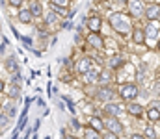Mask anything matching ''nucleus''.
<instances>
[{"instance_id": "1", "label": "nucleus", "mask_w": 160, "mask_h": 139, "mask_svg": "<svg viewBox=\"0 0 160 139\" xmlns=\"http://www.w3.org/2000/svg\"><path fill=\"white\" fill-rule=\"evenodd\" d=\"M108 19H110V24H112V28H114L118 34L127 35V34L132 30V22H130V19H128L127 15H123V13H112Z\"/></svg>"}, {"instance_id": "2", "label": "nucleus", "mask_w": 160, "mask_h": 139, "mask_svg": "<svg viewBox=\"0 0 160 139\" xmlns=\"http://www.w3.org/2000/svg\"><path fill=\"white\" fill-rule=\"evenodd\" d=\"M138 95H140V89L136 84H123L119 87V96L125 100H134Z\"/></svg>"}, {"instance_id": "3", "label": "nucleus", "mask_w": 160, "mask_h": 139, "mask_svg": "<svg viewBox=\"0 0 160 139\" xmlns=\"http://www.w3.org/2000/svg\"><path fill=\"white\" fill-rule=\"evenodd\" d=\"M102 124H104V128H106L108 132H112V134H116V136H121V134L125 132V128H123V124L119 123L118 117H108V119L102 121Z\"/></svg>"}, {"instance_id": "4", "label": "nucleus", "mask_w": 160, "mask_h": 139, "mask_svg": "<svg viewBox=\"0 0 160 139\" xmlns=\"http://www.w3.org/2000/svg\"><path fill=\"white\" fill-rule=\"evenodd\" d=\"M143 15H145V19H147L149 22H158V19H160L158 2H155V4H151L149 7H145V9H143Z\"/></svg>"}, {"instance_id": "5", "label": "nucleus", "mask_w": 160, "mask_h": 139, "mask_svg": "<svg viewBox=\"0 0 160 139\" xmlns=\"http://www.w3.org/2000/svg\"><path fill=\"white\" fill-rule=\"evenodd\" d=\"M128 15L130 17H142L143 15V0H128Z\"/></svg>"}, {"instance_id": "6", "label": "nucleus", "mask_w": 160, "mask_h": 139, "mask_svg": "<svg viewBox=\"0 0 160 139\" xmlns=\"http://www.w3.org/2000/svg\"><path fill=\"white\" fill-rule=\"evenodd\" d=\"M104 111L108 113V117H119L123 115L125 108L123 104H118V102H104Z\"/></svg>"}, {"instance_id": "7", "label": "nucleus", "mask_w": 160, "mask_h": 139, "mask_svg": "<svg viewBox=\"0 0 160 139\" xmlns=\"http://www.w3.org/2000/svg\"><path fill=\"white\" fill-rule=\"evenodd\" d=\"M86 43H88L89 46H93V48H102V46H104V39L101 37V34L89 32L88 37H86Z\"/></svg>"}, {"instance_id": "8", "label": "nucleus", "mask_w": 160, "mask_h": 139, "mask_svg": "<svg viewBox=\"0 0 160 139\" xmlns=\"http://www.w3.org/2000/svg\"><path fill=\"white\" fill-rule=\"evenodd\" d=\"M114 96H116V93L112 91L108 86H102V87L97 91V98H99V100H102V102H112V100H114Z\"/></svg>"}, {"instance_id": "9", "label": "nucleus", "mask_w": 160, "mask_h": 139, "mask_svg": "<svg viewBox=\"0 0 160 139\" xmlns=\"http://www.w3.org/2000/svg\"><path fill=\"white\" fill-rule=\"evenodd\" d=\"M91 67H93V63H91L89 58H80L78 61H77V72L78 74H86Z\"/></svg>"}, {"instance_id": "10", "label": "nucleus", "mask_w": 160, "mask_h": 139, "mask_svg": "<svg viewBox=\"0 0 160 139\" xmlns=\"http://www.w3.org/2000/svg\"><path fill=\"white\" fill-rule=\"evenodd\" d=\"M125 111L130 113L132 117H142V113H143V106H142V104H136V102H130V104L125 106Z\"/></svg>"}, {"instance_id": "11", "label": "nucleus", "mask_w": 160, "mask_h": 139, "mask_svg": "<svg viewBox=\"0 0 160 139\" xmlns=\"http://www.w3.org/2000/svg\"><path fill=\"white\" fill-rule=\"evenodd\" d=\"M101 26H102V21H101V17H97V15H93V17H89L88 19V30L89 32H101Z\"/></svg>"}, {"instance_id": "12", "label": "nucleus", "mask_w": 160, "mask_h": 139, "mask_svg": "<svg viewBox=\"0 0 160 139\" xmlns=\"http://www.w3.org/2000/svg\"><path fill=\"white\" fill-rule=\"evenodd\" d=\"M132 41L136 45H143L145 43V34H143V28H132Z\"/></svg>"}, {"instance_id": "13", "label": "nucleus", "mask_w": 160, "mask_h": 139, "mask_svg": "<svg viewBox=\"0 0 160 139\" xmlns=\"http://www.w3.org/2000/svg\"><path fill=\"white\" fill-rule=\"evenodd\" d=\"M30 13H32V17L36 19V17H41L43 15V6H41L39 0H30Z\"/></svg>"}, {"instance_id": "14", "label": "nucleus", "mask_w": 160, "mask_h": 139, "mask_svg": "<svg viewBox=\"0 0 160 139\" xmlns=\"http://www.w3.org/2000/svg\"><path fill=\"white\" fill-rule=\"evenodd\" d=\"M143 34H145V39H147V37H155V39H157V37H158V24H157V22H155V24L149 22V24L143 28Z\"/></svg>"}, {"instance_id": "15", "label": "nucleus", "mask_w": 160, "mask_h": 139, "mask_svg": "<svg viewBox=\"0 0 160 139\" xmlns=\"http://www.w3.org/2000/svg\"><path fill=\"white\" fill-rule=\"evenodd\" d=\"M19 21H21L22 24H30V22L34 21V17H32L30 9H26V7H21V9H19Z\"/></svg>"}, {"instance_id": "16", "label": "nucleus", "mask_w": 160, "mask_h": 139, "mask_svg": "<svg viewBox=\"0 0 160 139\" xmlns=\"http://www.w3.org/2000/svg\"><path fill=\"white\" fill-rule=\"evenodd\" d=\"M4 67H6V71L11 72V74H17V71H19V65H17V59H15V58H8L6 63H4Z\"/></svg>"}, {"instance_id": "17", "label": "nucleus", "mask_w": 160, "mask_h": 139, "mask_svg": "<svg viewBox=\"0 0 160 139\" xmlns=\"http://www.w3.org/2000/svg\"><path fill=\"white\" fill-rule=\"evenodd\" d=\"M82 76H84L86 84H93V82H97V80H99V71L91 67V69H89V71H88L86 74H82Z\"/></svg>"}, {"instance_id": "18", "label": "nucleus", "mask_w": 160, "mask_h": 139, "mask_svg": "<svg viewBox=\"0 0 160 139\" xmlns=\"http://www.w3.org/2000/svg\"><path fill=\"white\" fill-rule=\"evenodd\" d=\"M89 128H93V130H97V132H102V130H104V124H102V121H101L99 117H91V119H89Z\"/></svg>"}, {"instance_id": "19", "label": "nucleus", "mask_w": 160, "mask_h": 139, "mask_svg": "<svg viewBox=\"0 0 160 139\" xmlns=\"http://www.w3.org/2000/svg\"><path fill=\"white\" fill-rule=\"evenodd\" d=\"M123 63H125V59H123L121 56H112V58L108 59V67H110V69H118Z\"/></svg>"}, {"instance_id": "20", "label": "nucleus", "mask_w": 160, "mask_h": 139, "mask_svg": "<svg viewBox=\"0 0 160 139\" xmlns=\"http://www.w3.org/2000/svg\"><path fill=\"white\" fill-rule=\"evenodd\" d=\"M147 117H149V121L151 123H158V119H160V111H158V108H149V111H147Z\"/></svg>"}, {"instance_id": "21", "label": "nucleus", "mask_w": 160, "mask_h": 139, "mask_svg": "<svg viewBox=\"0 0 160 139\" xmlns=\"http://www.w3.org/2000/svg\"><path fill=\"white\" fill-rule=\"evenodd\" d=\"M84 137L86 139H101V132H97V130H93V128H86L84 130Z\"/></svg>"}, {"instance_id": "22", "label": "nucleus", "mask_w": 160, "mask_h": 139, "mask_svg": "<svg viewBox=\"0 0 160 139\" xmlns=\"http://www.w3.org/2000/svg\"><path fill=\"white\" fill-rule=\"evenodd\" d=\"M145 139H157V130L155 128H151V126H147L145 128V136H143Z\"/></svg>"}, {"instance_id": "23", "label": "nucleus", "mask_w": 160, "mask_h": 139, "mask_svg": "<svg viewBox=\"0 0 160 139\" xmlns=\"http://www.w3.org/2000/svg\"><path fill=\"white\" fill-rule=\"evenodd\" d=\"M19 91H21V89H19V86H13V84H11V86H9V91H8V95H9L11 98H17V96H19Z\"/></svg>"}, {"instance_id": "24", "label": "nucleus", "mask_w": 160, "mask_h": 139, "mask_svg": "<svg viewBox=\"0 0 160 139\" xmlns=\"http://www.w3.org/2000/svg\"><path fill=\"white\" fill-rule=\"evenodd\" d=\"M50 4L58 7H69V0H50Z\"/></svg>"}, {"instance_id": "25", "label": "nucleus", "mask_w": 160, "mask_h": 139, "mask_svg": "<svg viewBox=\"0 0 160 139\" xmlns=\"http://www.w3.org/2000/svg\"><path fill=\"white\" fill-rule=\"evenodd\" d=\"M50 7L56 11V13H60V15H63V17H67V11H69V7H58V6H52L50 4Z\"/></svg>"}, {"instance_id": "26", "label": "nucleus", "mask_w": 160, "mask_h": 139, "mask_svg": "<svg viewBox=\"0 0 160 139\" xmlns=\"http://www.w3.org/2000/svg\"><path fill=\"white\" fill-rule=\"evenodd\" d=\"M8 115H4V113H0V128H4V126H8Z\"/></svg>"}, {"instance_id": "27", "label": "nucleus", "mask_w": 160, "mask_h": 139, "mask_svg": "<svg viewBox=\"0 0 160 139\" xmlns=\"http://www.w3.org/2000/svg\"><path fill=\"white\" fill-rule=\"evenodd\" d=\"M8 4H9L11 7H21V6H22V0H8Z\"/></svg>"}, {"instance_id": "28", "label": "nucleus", "mask_w": 160, "mask_h": 139, "mask_svg": "<svg viewBox=\"0 0 160 139\" xmlns=\"http://www.w3.org/2000/svg\"><path fill=\"white\" fill-rule=\"evenodd\" d=\"M101 139H119V136H116V134H112V132H106L104 136H101Z\"/></svg>"}, {"instance_id": "29", "label": "nucleus", "mask_w": 160, "mask_h": 139, "mask_svg": "<svg viewBox=\"0 0 160 139\" xmlns=\"http://www.w3.org/2000/svg\"><path fill=\"white\" fill-rule=\"evenodd\" d=\"M45 21H47V24H52V22H56V17H54V13H48V15L45 17Z\"/></svg>"}, {"instance_id": "30", "label": "nucleus", "mask_w": 160, "mask_h": 139, "mask_svg": "<svg viewBox=\"0 0 160 139\" xmlns=\"http://www.w3.org/2000/svg\"><path fill=\"white\" fill-rule=\"evenodd\" d=\"M130 139H145V137H143L142 134H132V136H130Z\"/></svg>"}, {"instance_id": "31", "label": "nucleus", "mask_w": 160, "mask_h": 139, "mask_svg": "<svg viewBox=\"0 0 160 139\" xmlns=\"http://www.w3.org/2000/svg\"><path fill=\"white\" fill-rule=\"evenodd\" d=\"M4 91V82H2V80H0V93Z\"/></svg>"}, {"instance_id": "32", "label": "nucleus", "mask_w": 160, "mask_h": 139, "mask_svg": "<svg viewBox=\"0 0 160 139\" xmlns=\"http://www.w3.org/2000/svg\"><path fill=\"white\" fill-rule=\"evenodd\" d=\"M65 139H77L75 136H65Z\"/></svg>"}, {"instance_id": "33", "label": "nucleus", "mask_w": 160, "mask_h": 139, "mask_svg": "<svg viewBox=\"0 0 160 139\" xmlns=\"http://www.w3.org/2000/svg\"><path fill=\"white\" fill-rule=\"evenodd\" d=\"M118 2H119V4H127V2H128V0H118Z\"/></svg>"}, {"instance_id": "34", "label": "nucleus", "mask_w": 160, "mask_h": 139, "mask_svg": "<svg viewBox=\"0 0 160 139\" xmlns=\"http://www.w3.org/2000/svg\"><path fill=\"white\" fill-rule=\"evenodd\" d=\"M0 109H2V108H0Z\"/></svg>"}]
</instances>
